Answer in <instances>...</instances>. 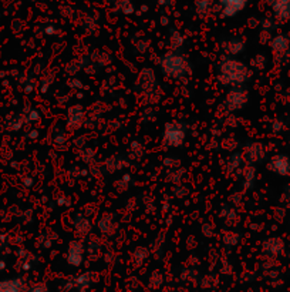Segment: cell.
Wrapping results in <instances>:
<instances>
[{"instance_id": "obj_2", "label": "cell", "mask_w": 290, "mask_h": 292, "mask_svg": "<svg viewBox=\"0 0 290 292\" xmlns=\"http://www.w3.org/2000/svg\"><path fill=\"white\" fill-rule=\"evenodd\" d=\"M190 63L185 57L177 56V54H167L161 61V69L164 74L174 77V79H182L190 73Z\"/></svg>"}, {"instance_id": "obj_1", "label": "cell", "mask_w": 290, "mask_h": 292, "mask_svg": "<svg viewBox=\"0 0 290 292\" xmlns=\"http://www.w3.org/2000/svg\"><path fill=\"white\" fill-rule=\"evenodd\" d=\"M219 79L225 84H240L248 79V69L246 66L238 60H226L220 64Z\"/></svg>"}, {"instance_id": "obj_3", "label": "cell", "mask_w": 290, "mask_h": 292, "mask_svg": "<svg viewBox=\"0 0 290 292\" xmlns=\"http://www.w3.org/2000/svg\"><path fill=\"white\" fill-rule=\"evenodd\" d=\"M164 139H165V143L171 147H180L185 140V131L180 123H170L165 127Z\"/></svg>"}, {"instance_id": "obj_7", "label": "cell", "mask_w": 290, "mask_h": 292, "mask_svg": "<svg viewBox=\"0 0 290 292\" xmlns=\"http://www.w3.org/2000/svg\"><path fill=\"white\" fill-rule=\"evenodd\" d=\"M30 292H49V291H47V288H46V287L40 285V287H36V288H33Z\"/></svg>"}, {"instance_id": "obj_5", "label": "cell", "mask_w": 290, "mask_h": 292, "mask_svg": "<svg viewBox=\"0 0 290 292\" xmlns=\"http://www.w3.org/2000/svg\"><path fill=\"white\" fill-rule=\"evenodd\" d=\"M67 260L71 265H80L81 260H83V247L80 244L77 242L71 244L70 250L67 252Z\"/></svg>"}, {"instance_id": "obj_4", "label": "cell", "mask_w": 290, "mask_h": 292, "mask_svg": "<svg viewBox=\"0 0 290 292\" xmlns=\"http://www.w3.org/2000/svg\"><path fill=\"white\" fill-rule=\"evenodd\" d=\"M245 93L242 91V89H233L228 94V99H226V103L229 104L230 110H235V109H240L242 104L245 103Z\"/></svg>"}, {"instance_id": "obj_6", "label": "cell", "mask_w": 290, "mask_h": 292, "mask_svg": "<svg viewBox=\"0 0 290 292\" xmlns=\"http://www.w3.org/2000/svg\"><path fill=\"white\" fill-rule=\"evenodd\" d=\"M0 292H20V285L17 281H7L0 284Z\"/></svg>"}]
</instances>
